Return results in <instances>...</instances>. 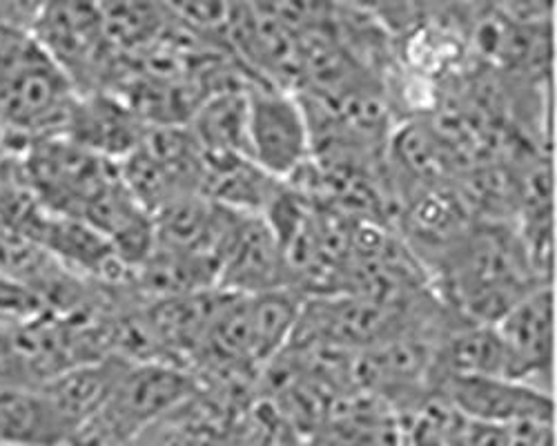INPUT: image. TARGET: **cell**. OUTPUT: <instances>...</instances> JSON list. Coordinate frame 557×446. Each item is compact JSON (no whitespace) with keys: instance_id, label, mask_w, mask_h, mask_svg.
Wrapping results in <instances>:
<instances>
[{"instance_id":"2","label":"cell","mask_w":557,"mask_h":446,"mask_svg":"<svg viewBox=\"0 0 557 446\" xmlns=\"http://www.w3.org/2000/svg\"><path fill=\"white\" fill-rule=\"evenodd\" d=\"M78 95L32 32L0 25V144L18 152L63 137Z\"/></svg>"},{"instance_id":"11","label":"cell","mask_w":557,"mask_h":446,"mask_svg":"<svg viewBox=\"0 0 557 446\" xmlns=\"http://www.w3.org/2000/svg\"><path fill=\"white\" fill-rule=\"evenodd\" d=\"M248 87L250 83L214 89L185 123L203 152L246 157Z\"/></svg>"},{"instance_id":"3","label":"cell","mask_w":557,"mask_h":446,"mask_svg":"<svg viewBox=\"0 0 557 446\" xmlns=\"http://www.w3.org/2000/svg\"><path fill=\"white\" fill-rule=\"evenodd\" d=\"M32 36L67 76L78 97L110 87L119 59L108 45L99 5L76 0L38 5Z\"/></svg>"},{"instance_id":"5","label":"cell","mask_w":557,"mask_h":446,"mask_svg":"<svg viewBox=\"0 0 557 446\" xmlns=\"http://www.w3.org/2000/svg\"><path fill=\"white\" fill-rule=\"evenodd\" d=\"M193 371L170 362H127L106 409L91 420L123 439H136L197 395Z\"/></svg>"},{"instance_id":"12","label":"cell","mask_w":557,"mask_h":446,"mask_svg":"<svg viewBox=\"0 0 557 446\" xmlns=\"http://www.w3.org/2000/svg\"><path fill=\"white\" fill-rule=\"evenodd\" d=\"M65 446H134V442L123 439L97 424H87Z\"/></svg>"},{"instance_id":"6","label":"cell","mask_w":557,"mask_h":446,"mask_svg":"<svg viewBox=\"0 0 557 446\" xmlns=\"http://www.w3.org/2000/svg\"><path fill=\"white\" fill-rule=\"evenodd\" d=\"M502 346L504 377L553 395L555 290L540 286L493 324Z\"/></svg>"},{"instance_id":"9","label":"cell","mask_w":557,"mask_h":446,"mask_svg":"<svg viewBox=\"0 0 557 446\" xmlns=\"http://www.w3.org/2000/svg\"><path fill=\"white\" fill-rule=\"evenodd\" d=\"M148 125L112 92L81 95L63 137L114 163L127 159L144 141Z\"/></svg>"},{"instance_id":"1","label":"cell","mask_w":557,"mask_h":446,"mask_svg":"<svg viewBox=\"0 0 557 446\" xmlns=\"http://www.w3.org/2000/svg\"><path fill=\"white\" fill-rule=\"evenodd\" d=\"M437 299L457 318L493 326L544 284L508 221L478 219L429 273Z\"/></svg>"},{"instance_id":"4","label":"cell","mask_w":557,"mask_h":446,"mask_svg":"<svg viewBox=\"0 0 557 446\" xmlns=\"http://www.w3.org/2000/svg\"><path fill=\"white\" fill-rule=\"evenodd\" d=\"M246 157L278 184H293L312 159V132L297 92L255 80L248 87Z\"/></svg>"},{"instance_id":"10","label":"cell","mask_w":557,"mask_h":446,"mask_svg":"<svg viewBox=\"0 0 557 446\" xmlns=\"http://www.w3.org/2000/svg\"><path fill=\"white\" fill-rule=\"evenodd\" d=\"M301 446H401V424L382 399L355 391L335 399Z\"/></svg>"},{"instance_id":"7","label":"cell","mask_w":557,"mask_h":446,"mask_svg":"<svg viewBox=\"0 0 557 446\" xmlns=\"http://www.w3.org/2000/svg\"><path fill=\"white\" fill-rule=\"evenodd\" d=\"M282 288H293L282 244L263 216L239 214L219 257L216 290L252 297Z\"/></svg>"},{"instance_id":"8","label":"cell","mask_w":557,"mask_h":446,"mask_svg":"<svg viewBox=\"0 0 557 446\" xmlns=\"http://www.w3.org/2000/svg\"><path fill=\"white\" fill-rule=\"evenodd\" d=\"M433 393L446 399L461 418L480 424H553L555 420L553 395L504 377H440Z\"/></svg>"}]
</instances>
